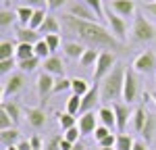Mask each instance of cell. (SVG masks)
<instances>
[{"mask_svg": "<svg viewBox=\"0 0 156 150\" xmlns=\"http://www.w3.org/2000/svg\"><path fill=\"white\" fill-rule=\"evenodd\" d=\"M62 27L67 29V34H73L75 40H79L81 44H87L90 48H104V50H121L123 42L110 34L102 23H92V21H81L77 17H73L69 12L62 15Z\"/></svg>", "mask_w": 156, "mask_h": 150, "instance_id": "obj_1", "label": "cell"}, {"mask_svg": "<svg viewBox=\"0 0 156 150\" xmlns=\"http://www.w3.org/2000/svg\"><path fill=\"white\" fill-rule=\"evenodd\" d=\"M125 65L117 62V67L110 71V73L98 84L100 86V100L102 102H117V100L123 98V88H125Z\"/></svg>", "mask_w": 156, "mask_h": 150, "instance_id": "obj_2", "label": "cell"}, {"mask_svg": "<svg viewBox=\"0 0 156 150\" xmlns=\"http://www.w3.org/2000/svg\"><path fill=\"white\" fill-rule=\"evenodd\" d=\"M154 38H156V27L144 15H135L131 25V40L137 44H144V42H152Z\"/></svg>", "mask_w": 156, "mask_h": 150, "instance_id": "obj_3", "label": "cell"}, {"mask_svg": "<svg viewBox=\"0 0 156 150\" xmlns=\"http://www.w3.org/2000/svg\"><path fill=\"white\" fill-rule=\"evenodd\" d=\"M115 67H117V54L110 52V50H102L100 56H98L96 67H94V81L100 84V81H102V79H104Z\"/></svg>", "mask_w": 156, "mask_h": 150, "instance_id": "obj_4", "label": "cell"}, {"mask_svg": "<svg viewBox=\"0 0 156 150\" xmlns=\"http://www.w3.org/2000/svg\"><path fill=\"white\" fill-rule=\"evenodd\" d=\"M131 69L137 75H152V73H156V54L152 52V50L140 52V54L135 56V61H133Z\"/></svg>", "mask_w": 156, "mask_h": 150, "instance_id": "obj_5", "label": "cell"}, {"mask_svg": "<svg viewBox=\"0 0 156 150\" xmlns=\"http://www.w3.org/2000/svg\"><path fill=\"white\" fill-rule=\"evenodd\" d=\"M106 23H108V29H110V34L117 38L119 42H125L127 40V23H125V19L123 17H119L117 12L112 11L110 6H106Z\"/></svg>", "mask_w": 156, "mask_h": 150, "instance_id": "obj_6", "label": "cell"}, {"mask_svg": "<svg viewBox=\"0 0 156 150\" xmlns=\"http://www.w3.org/2000/svg\"><path fill=\"white\" fill-rule=\"evenodd\" d=\"M54 81H56V77H52V75L46 73V71H42V73L37 75L36 92H37V100H40L42 106L46 104V100H48L50 94H54Z\"/></svg>", "mask_w": 156, "mask_h": 150, "instance_id": "obj_7", "label": "cell"}, {"mask_svg": "<svg viewBox=\"0 0 156 150\" xmlns=\"http://www.w3.org/2000/svg\"><path fill=\"white\" fill-rule=\"evenodd\" d=\"M137 94H140V79H137V73L133 69H127L125 73V88H123V100L127 104H131L137 100Z\"/></svg>", "mask_w": 156, "mask_h": 150, "instance_id": "obj_8", "label": "cell"}, {"mask_svg": "<svg viewBox=\"0 0 156 150\" xmlns=\"http://www.w3.org/2000/svg\"><path fill=\"white\" fill-rule=\"evenodd\" d=\"M25 84H27L25 73H21V71L11 73V75H9V79L4 81V86H2V100H6L9 96L17 94V92H21V90L25 88Z\"/></svg>", "mask_w": 156, "mask_h": 150, "instance_id": "obj_9", "label": "cell"}, {"mask_svg": "<svg viewBox=\"0 0 156 150\" xmlns=\"http://www.w3.org/2000/svg\"><path fill=\"white\" fill-rule=\"evenodd\" d=\"M112 111H115V117H117V131L119 134H125L127 131V125L131 123L133 111L129 109L127 102H115L112 104Z\"/></svg>", "mask_w": 156, "mask_h": 150, "instance_id": "obj_10", "label": "cell"}, {"mask_svg": "<svg viewBox=\"0 0 156 150\" xmlns=\"http://www.w3.org/2000/svg\"><path fill=\"white\" fill-rule=\"evenodd\" d=\"M98 125H100L98 112H94V111L83 112V115H79V119H77V127H79V131H81V136H94Z\"/></svg>", "mask_w": 156, "mask_h": 150, "instance_id": "obj_11", "label": "cell"}, {"mask_svg": "<svg viewBox=\"0 0 156 150\" xmlns=\"http://www.w3.org/2000/svg\"><path fill=\"white\" fill-rule=\"evenodd\" d=\"M69 15H73V17H77V19H81V21H92V23H100V19H98V15L87 4H79V2H73V4H69Z\"/></svg>", "mask_w": 156, "mask_h": 150, "instance_id": "obj_12", "label": "cell"}, {"mask_svg": "<svg viewBox=\"0 0 156 150\" xmlns=\"http://www.w3.org/2000/svg\"><path fill=\"white\" fill-rule=\"evenodd\" d=\"M25 119H27V123L31 125L34 129H42L44 125H46V111H44V106H27L25 109Z\"/></svg>", "mask_w": 156, "mask_h": 150, "instance_id": "obj_13", "label": "cell"}, {"mask_svg": "<svg viewBox=\"0 0 156 150\" xmlns=\"http://www.w3.org/2000/svg\"><path fill=\"white\" fill-rule=\"evenodd\" d=\"M42 71L50 73L52 77H65V62H62L60 56L52 54L46 61H42Z\"/></svg>", "mask_w": 156, "mask_h": 150, "instance_id": "obj_14", "label": "cell"}, {"mask_svg": "<svg viewBox=\"0 0 156 150\" xmlns=\"http://www.w3.org/2000/svg\"><path fill=\"white\" fill-rule=\"evenodd\" d=\"M98 102H102L100 100V86L94 84V88H90V92L81 98V115L83 112H92L98 106Z\"/></svg>", "mask_w": 156, "mask_h": 150, "instance_id": "obj_15", "label": "cell"}, {"mask_svg": "<svg viewBox=\"0 0 156 150\" xmlns=\"http://www.w3.org/2000/svg\"><path fill=\"white\" fill-rule=\"evenodd\" d=\"M85 44H81L79 40H69V42H62V52L65 56H69L73 61H81V56L85 54Z\"/></svg>", "mask_w": 156, "mask_h": 150, "instance_id": "obj_16", "label": "cell"}, {"mask_svg": "<svg viewBox=\"0 0 156 150\" xmlns=\"http://www.w3.org/2000/svg\"><path fill=\"white\" fill-rule=\"evenodd\" d=\"M108 6L119 17H133L135 15V2L133 0H108Z\"/></svg>", "mask_w": 156, "mask_h": 150, "instance_id": "obj_17", "label": "cell"}, {"mask_svg": "<svg viewBox=\"0 0 156 150\" xmlns=\"http://www.w3.org/2000/svg\"><path fill=\"white\" fill-rule=\"evenodd\" d=\"M17 40H19V44H31V46H36L40 40H44L40 31L36 29H31V27H19L17 29Z\"/></svg>", "mask_w": 156, "mask_h": 150, "instance_id": "obj_18", "label": "cell"}, {"mask_svg": "<svg viewBox=\"0 0 156 150\" xmlns=\"http://www.w3.org/2000/svg\"><path fill=\"white\" fill-rule=\"evenodd\" d=\"M23 138H21V131L17 129V127H11V129H4V131H0V144H2V148H11V146H17L19 142H21Z\"/></svg>", "mask_w": 156, "mask_h": 150, "instance_id": "obj_19", "label": "cell"}, {"mask_svg": "<svg viewBox=\"0 0 156 150\" xmlns=\"http://www.w3.org/2000/svg\"><path fill=\"white\" fill-rule=\"evenodd\" d=\"M98 121L100 125H104L108 127L110 131L112 129H117V117H115V111H112V106H100V111H98Z\"/></svg>", "mask_w": 156, "mask_h": 150, "instance_id": "obj_20", "label": "cell"}, {"mask_svg": "<svg viewBox=\"0 0 156 150\" xmlns=\"http://www.w3.org/2000/svg\"><path fill=\"white\" fill-rule=\"evenodd\" d=\"M148 119H150V112L146 111L144 106H137V109H133L131 125H133V129H135L137 134H142V131H144V127H146V123H148Z\"/></svg>", "mask_w": 156, "mask_h": 150, "instance_id": "obj_21", "label": "cell"}, {"mask_svg": "<svg viewBox=\"0 0 156 150\" xmlns=\"http://www.w3.org/2000/svg\"><path fill=\"white\" fill-rule=\"evenodd\" d=\"M37 31L42 34V38L50 36V34H60V21L54 17V15H48V17H46V21L42 23V27H40Z\"/></svg>", "mask_w": 156, "mask_h": 150, "instance_id": "obj_22", "label": "cell"}, {"mask_svg": "<svg viewBox=\"0 0 156 150\" xmlns=\"http://www.w3.org/2000/svg\"><path fill=\"white\" fill-rule=\"evenodd\" d=\"M0 111H4L9 117L12 119V123H19L23 117H21V109H19V104H15L12 100H2V104H0Z\"/></svg>", "mask_w": 156, "mask_h": 150, "instance_id": "obj_23", "label": "cell"}, {"mask_svg": "<svg viewBox=\"0 0 156 150\" xmlns=\"http://www.w3.org/2000/svg\"><path fill=\"white\" fill-rule=\"evenodd\" d=\"M15 11H17V21L21 23V27H29V21H31L36 9H31V6H27V4H21V6L15 9Z\"/></svg>", "mask_w": 156, "mask_h": 150, "instance_id": "obj_24", "label": "cell"}, {"mask_svg": "<svg viewBox=\"0 0 156 150\" xmlns=\"http://www.w3.org/2000/svg\"><path fill=\"white\" fill-rule=\"evenodd\" d=\"M90 88H92V86L85 81L83 77H73V79H71V92L75 94V96H81V98H83L85 94L90 92Z\"/></svg>", "mask_w": 156, "mask_h": 150, "instance_id": "obj_25", "label": "cell"}, {"mask_svg": "<svg viewBox=\"0 0 156 150\" xmlns=\"http://www.w3.org/2000/svg\"><path fill=\"white\" fill-rule=\"evenodd\" d=\"M56 117H58V127H60V131H62V134H65V131H69L71 127H77V117L69 115L67 111L58 112Z\"/></svg>", "mask_w": 156, "mask_h": 150, "instance_id": "obj_26", "label": "cell"}, {"mask_svg": "<svg viewBox=\"0 0 156 150\" xmlns=\"http://www.w3.org/2000/svg\"><path fill=\"white\" fill-rule=\"evenodd\" d=\"M98 56H100V50H98V48H87V50H85V54L81 56L79 65H81V67H85V69H90V67H96Z\"/></svg>", "mask_w": 156, "mask_h": 150, "instance_id": "obj_27", "label": "cell"}, {"mask_svg": "<svg viewBox=\"0 0 156 150\" xmlns=\"http://www.w3.org/2000/svg\"><path fill=\"white\" fill-rule=\"evenodd\" d=\"M15 54H17V44H12L9 40H2V44H0V61L15 59Z\"/></svg>", "mask_w": 156, "mask_h": 150, "instance_id": "obj_28", "label": "cell"}, {"mask_svg": "<svg viewBox=\"0 0 156 150\" xmlns=\"http://www.w3.org/2000/svg\"><path fill=\"white\" fill-rule=\"evenodd\" d=\"M34 56H36V50L31 44H17V54H15L17 61H27V59H34Z\"/></svg>", "mask_w": 156, "mask_h": 150, "instance_id": "obj_29", "label": "cell"}, {"mask_svg": "<svg viewBox=\"0 0 156 150\" xmlns=\"http://www.w3.org/2000/svg\"><path fill=\"white\" fill-rule=\"evenodd\" d=\"M37 67H42V59H37V56H34V59H27V61H19V71L21 73H31V71H36Z\"/></svg>", "mask_w": 156, "mask_h": 150, "instance_id": "obj_30", "label": "cell"}, {"mask_svg": "<svg viewBox=\"0 0 156 150\" xmlns=\"http://www.w3.org/2000/svg\"><path fill=\"white\" fill-rule=\"evenodd\" d=\"M67 112L73 115V117L81 115V96H75V94L69 96V100H67Z\"/></svg>", "mask_w": 156, "mask_h": 150, "instance_id": "obj_31", "label": "cell"}, {"mask_svg": "<svg viewBox=\"0 0 156 150\" xmlns=\"http://www.w3.org/2000/svg\"><path fill=\"white\" fill-rule=\"evenodd\" d=\"M133 144H135V140H133L129 134H117V150H133Z\"/></svg>", "mask_w": 156, "mask_h": 150, "instance_id": "obj_32", "label": "cell"}, {"mask_svg": "<svg viewBox=\"0 0 156 150\" xmlns=\"http://www.w3.org/2000/svg\"><path fill=\"white\" fill-rule=\"evenodd\" d=\"M46 17H48V12H46V9H36V12H34V17H31V21H29V27L37 31V29L42 27V23L46 21Z\"/></svg>", "mask_w": 156, "mask_h": 150, "instance_id": "obj_33", "label": "cell"}, {"mask_svg": "<svg viewBox=\"0 0 156 150\" xmlns=\"http://www.w3.org/2000/svg\"><path fill=\"white\" fill-rule=\"evenodd\" d=\"M15 19H17V11H9V9L0 11V25H2V29H6L9 25H12Z\"/></svg>", "mask_w": 156, "mask_h": 150, "instance_id": "obj_34", "label": "cell"}, {"mask_svg": "<svg viewBox=\"0 0 156 150\" xmlns=\"http://www.w3.org/2000/svg\"><path fill=\"white\" fill-rule=\"evenodd\" d=\"M154 129H156V115H152V112H150V119H148L144 131H142V136H144V140L148 142V144H150V140L154 138Z\"/></svg>", "mask_w": 156, "mask_h": 150, "instance_id": "obj_35", "label": "cell"}, {"mask_svg": "<svg viewBox=\"0 0 156 150\" xmlns=\"http://www.w3.org/2000/svg\"><path fill=\"white\" fill-rule=\"evenodd\" d=\"M34 50H36V56H37V59H42V61H46L48 56H52L48 44H46V40H40L36 46H34Z\"/></svg>", "mask_w": 156, "mask_h": 150, "instance_id": "obj_36", "label": "cell"}, {"mask_svg": "<svg viewBox=\"0 0 156 150\" xmlns=\"http://www.w3.org/2000/svg\"><path fill=\"white\" fill-rule=\"evenodd\" d=\"M67 90H71V79L69 77H56V81H54V94H62Z\"/></svg>", "mask_w": 156, "mask_h": 150, "instance_id": "obj_37", "label": "cell"}, {"mask_svg": "<svg viewBox=\"0 0 156 150\" xmlns=\"http://www.w3.org/2000/svg\"><path fill=\"white\" fill-rule=\"evenodd\" d=\"M44 40H46V44H48V48H50V52H52V54H54V52L60 48V44H62L60 34H50V36H46Z\"/></svg>", "mask_w": 156, "mask_h": 150, "instance_id": "obj_38", "label": "cell"}, {"mask_svg": "<svg viewBox=\"0 0 156 150\" xmlns=\"http://www.w3.org/2000/svg\"><path fill=\"white\" fill-rule=\"evenodd\" d=\"M85 4H87V6H90V9H92V11L96 12L98 15V19H102V17H106V9H104V6H102V0H83Z\"/></svg>", "mask_w": 156, "mask_h": 150, "instance_id": "obj_39", "label": "cell"}, {"mask_svg": "<svg viewBox=\"0 0 156 150\" xmlns=\"http://www.w3.org/2000/svg\"><path fill=\"white\" fill-rule=\"evenodd\" d=\"M19 67V61L17 59H6V61H0V73L2 75H9L12 73V69Z\"/></svg>", "mask_w": 156, "mask_h": 150, "instance_id": "obj_40", "label": "cell"}, {"mask_svg": "<svg viewBox=\"0 0 156 150\" xmlns=\"http://www.w3.org/2000/svg\"><path fill=\"white\" fill-rule=\"evenodd\" d=\"M62 138H65V140H69L71 144H77V142H81V140H79V138H81V131H79V127H71L69 131H65V134H62Z\"/></svg>", "mask_w": 156, "mask_h": 150, "instance_id": "obj_41", "label": "cell"}, {"mask_svg": "<svg viewBox=\"0 0 156 150\" xmlns=\"http://www.w3.org/2000/svg\"><path fill=\"white\" fill-rule=\"evenodd\" d=\"M11 127H15V123H12V119L6 115L4 111H0V131H4V129H11Z\"/></svg>", "mask_w": 156, "mask_h": 150, "instance_id": "obj_42", "label": "cell"}, {"mask_svg": "<svg viewBox=\"0 0 156 150\" xmlns=\"http://www.w3.org/2000/svg\"><path fill=\"white\" fill-rule=\"evenodd\" d=\"M110 134H112V131H110L108 127H104V125H98L96 131H94V140H96V142H102V140H104L106 136H110Z\"/></svg>", "mask_w": 156, "mask_h": 150, "instance_id": "obj_43", "label": "cell"}, {"mask_svg": "<svg viewBox=\"0 0 156 150\" xmlns=\"http://www.w3.org/2000/svg\"><path fill=\"white\" fill-rule=\"evenodd\" d=\"M98 146H100V148H115V146H117V134L106 136L102 142H98Z\"/></svg>", "mask_w": 156, "mask_h": 150, "instance_id": "obj_44", "label": "cell"}, {"mask_svg": "<svg viewBox=\"0 0 156 150\" xmlns=\"http://www.w3.org/2000/svg\"><path fill=\"white\" fill-rule=\"evenodd\" d=\"M60 142H62V136H54L46 142L44 150H60Z\"/></svg>", "mask_w": 156, "mask_h": 150, "instance_id": "obj_45", "label": "cell"}, {"mask_svg": "<svg viewBox=\"0 0 156 150\" xmlns=\"http://www.w3.org/2000/svg\"><path fill=\"white\" fill-rule=\"evenodd\" d=\"M25 4L31 9H48V0H25Z\"/></svg>", "mask_w": 156, "mask_h": 150, "instance_id": "obj_46", "label": "cell"}, {"mask_svg": "<svg viewBox=\"0 0 156 150\" xmlns=\"http://www.w3.org/2000/svg\"><path fill=\"white\" fill-rule=\"evenodd\" d=\"M67 4V0H48V9L50 11H58Z\"/></svg>", "mask_w": 156, "mask_h": 150, "instance_id": "obj_47", "label": "cell"}, {"mask_svg": "<svg viewBox=\"0 0 156 150\" xmlns=\"http://www.w3.org/2000/svg\"><path fill=\"white\" fill-rule=\"evenodd\" d=\"M133 150H150V144L146 142L144 138H142V140H135V144H133Z\"/></svg>", "mask_w": 156, "mask_h": 150, "instance_id": "obj_48", "label": "cell"}, {"mask_svg": "<svg viewBox=\"0 0 156 150\" xmlns=\"http://www.w3.org/2000/svg\"><path fill=\"white\" fill-rule=\"evenodd\" d=\"M144 11L150 12L152 17H156V0H152V2H146V4H144Z\"/></svg>", "mask_w": 156, "mask_h": 150, "instance_id": "obj_49", "label": "cell"}, {"mask_svg": "<svg viewBox=\"0 0 156 150\" xmlns=\"http://www.w3.org/2000/svg\"><path fill=\"white\" fill-rule=\"evenodd\" d=\"M17 148L19 150H31V142H29V140H21V142L17 144Z\"/></svg>", "mask_w": 156, "mask_h": 150, "instance_id": "obj_50", "label": "cell"}, {"mask_svg": "<svg viewBox=\"0 0 156 150\" xmlns=\"http://www.w3.org/2000/svg\"><path fill=\"white\" fill-rule=\"evenodd\" d=\"M60 150H73V144L69 142V140L62 138V142H60Z\"/></svg>", "mask_w": 156, "mask_h": 150, "instance_id": "obj_51", "label": "cell"}, {"mask_svg": "<svg viewBox=\"0 0 156 150\" xmlns=\"http://www.w3.org/2000/svg\"><path fill=\"white\" fill-rule=\"evenodd\" d=\"M73 150H85V144L83 142H77V144H73Z\"/></svg>", "mask_w": 156, "mask_h": 150, "instance_id": "obj_52", "label": "cell"}, {"mask_svg": "<svg viewBox=\"0 0 156 150\" xmlns=\"http://www.w3.org/2000/svg\"><path fill=\"white\" fill-rule=\"evenodd\" d=\"M150 96H152V100H154V104H156V92H152Z\"/></svg>", "mask_w": 156, "mask_h": 150, "instance_id": "obj_53", "label": "cell"}, {"mask_svg": "<svg viewBox=\"0 0 156 150\" xmlns=\"http://www.w3.org/2000/svg\"><path fill=\"white\" fill-rule=\"evenodd\" d=\"M6 150H19V148H17V146H11V148H6Z\"/></svg>", "mask_w": 156, "mask_h": 150, "instance_id": "obj_54", "label": "cell"}, {"mask_svg": "<svg viewBox=\"0 0 156 150\" xmlns=\"http://www.w3.org/2000/svg\"><path fill=\"white\" fill-rule=\"evenodd\" d=\"M98 150H117V148H98Z\"/></svg>", "mask_w": 156, "mask_h": 150, "instance_id": "obj_55", "label": "cell"}]
</instances>
